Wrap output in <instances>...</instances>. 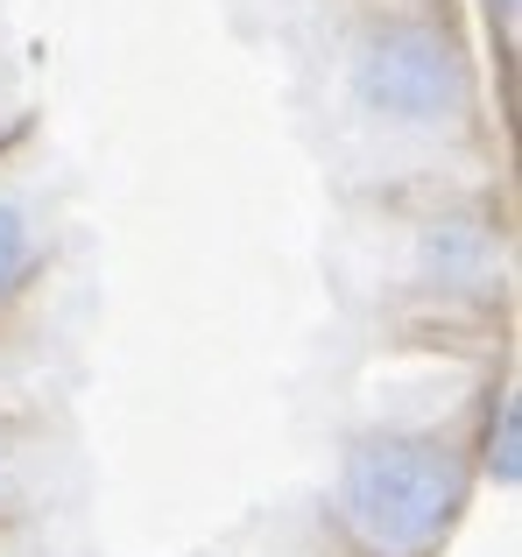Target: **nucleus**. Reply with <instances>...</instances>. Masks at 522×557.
Returning a JSON list of instances; mask_svg holds the SVG:
<instances>
[{"label": "nucleus", "mask_w": 522, "mask_h": 557, "mask_svg": "<svg viewBox=\"0 0 522 557\" xmlns=\"http://www.w3.org/2000/svg\"><path fill=\"white\" fill-rule=\"evenodd\" d=\"M467 502V473L424 437H368L346 459V522L382 557H417Z\"/></svg>", "instance_id": "1"}, {"label": "nucleus", "mask_w": 522, "mask_h": 557, "mask_svg": "<svg viewBox=\"0 0 522 557\" xmlns=\"http://www.w3.org/2000/svg\"><path fill=\"white\" fill-rule=\"evenodd\" d=\"M360 92L388 113V121H445V113L467 99V71L424 28H396L368 50L360 64Z\"/></svg>", "instance_id": "2"}, {"label": "nucleus", "mask_w": 522, "mask_h": 557, "mask_svg": "<svg viewBox=\"0 0 522 557\" xmlns=\"http://www.w3.org/2000/svg\"><path fill=\"white\" fill-rule=\"evenodd\" d=\"M22 261H28V226L8 212V205H0V289L22 275Z\"/></svg>", "instance_id": "3"}]
</instances>
